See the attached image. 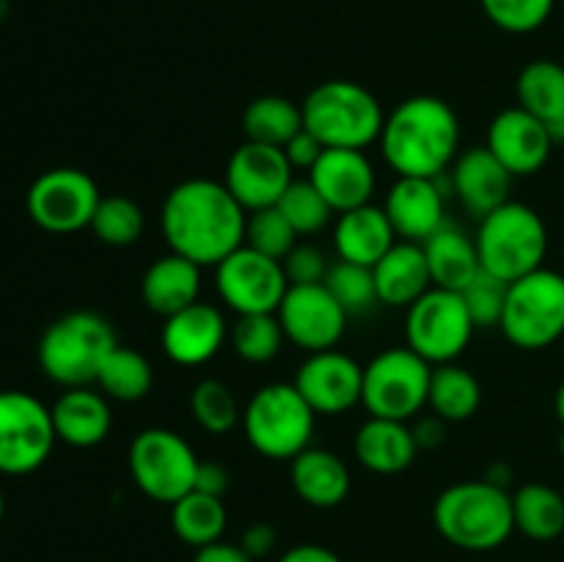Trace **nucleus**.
I'll list each match as a JSON object with an SVG mask.
<instances>
[{
	"label": "nucleus",
	"mask_w": 564,
	"mask_h": 562,
	"mask_svg": "<svg viewBox=\"0 0 564 562\" xmlns=\"http://www.w3.org/2000/svg\"><path fill=\"white\" fill-rule=\"evenodd\" d=\"M248 213L224 182L185 180L169 191L160 207V231L169 251L198 268H218L246 242Z\"/></svg>",
	"instance_id": "f257e3e1"
},
{
	"label": "nucleus",
	"mask_w": 564,
	"mask_h": 562,
	"mask_svg": "<svg viewBox=\"0 0 564 562\" xmlns=\"http://www.w3.org/2000/svg\"><path fill=\"white\" fill-rule=\"evenodd\" d=\"M380 154L397 176H446L460 154V119L446 99L416 94L386 114Z\"/></svg>",
	"instance_id": "f03ea898"
},
{
	"label": "nucleus",
	"mask_w": 564,
	"mask_h": 562,
	"mask_svg": "<svg viewBox=\"0 0 564 562\" xmlns=\"http://www.w3.org/2000/svg\"><path fill=\"white\" fill-rule=\"evenodd\" d=\"M433 523L446 543L463 551H494L516 532L512 494L488 479L455 483L433 505Z\"/></svg>",
	"instance_id": "7ed1b4c3"
},
{
	"label": "nucleus",
	"mask_w": 564,
	"mask_h": 562,
	"mask_svg": "<svg viewBox=\"0 0 564 562\" xmlns=\"http://www.w3.org/2000/svg\"><path fill=\"white\" fill-rule=\"evenodd\" d=\"M303 127L325 149H367L383 132L386 110L367 86L356 80H325L303 97Z\"/></svg>",
	"instance_id": "20e7f679"
},
{
	"label": "nucleus",
	"mask_w": 564,
	"mask_h": 562,
	"mask_svg": "<svg viewBox=\"0 0 564 562\" xmlns=\"http://www.w3.org/2000/svg\"><path fill=\"white\" fill-rule=\"evenodd\" d=\"M119 345L110 320L97 312H69L53 320L39 339V367L64 389L97 383L105 358Z\"/></svg>",
	"instance_id": "39448f33"
},
{
	"label": "nucleus",
	"mask_w": 564,
	"mask_h": 562,
	"mask_svg": "<svg viewBox=\"0 0 564 562\" xmlns=\"http://www.w3.org/2000/svg\"><path fill=\"white\" fill-rule=\"evenodd\" d=\"M477 251L482 270L496 279L512 281L545 268L549 253V226L543 215L523 202H507L490 215H485L477 226Z\"/></svg>",
	"instance_id": "423d86ee"
},
{
	"label": "nucleus",
	"mask_w": 564,
	"mask_h": 562,
	"mask_svg": "<svg viewBox=\"0 0 564 562\" xmlns=\"http://www.w3.org/2000/svg\"><path fill=\"white\" fill-rule=\"evenodd\" d=\"M317 413L295 383H264L242 408V433L253 452L270 461H292L312 446Z\"/></svg>",
	"instance_id": "0eeeda50"
},
{
	"label": "nucleus",
	"mask_w": 564,
	"mask_h": 562,
	"mask_svg": "<svg viewBox=\"0 0 564 562\" xmlns=\"http://www.w3.org/2000/svg\"><path fill=\"white\" fill-rule=\"evenodd\" d=\"M501 334L518 350H545L564 336V275L540 268L507 290Z\"/></svg>",
	"instance_id": "6e6552de"
},
{
	"label": "nucleus",
	"mask_w": 564,
	"mask_h": 562,
	"mask_svg": "<svg viewBox=\"0 0 564 562\" xmlns=\"http://www.w3.org/2000/svg\"><path fill=\"white\" fill-rule=\"evenodd\" d=\"M433 364L411 347H386L364 367L361 406L369 417L411 422L427 408Z\"/></svg>",
	"instance_id": "1a4fd4ad"
},
{
	"label": "nucleus",
	"mask_w": 564,
	"mask_h": 562,
	"mask_svg": "<svg viewBox=\"0 0 564 562\" xmlns=\"http://www.w3.org/2000/svg\"><path fill=\"white\" fill-rule=\"evenodd\" d=\"M198 455L180 433L169 428H147L127 450L132 483L147 499L174 505L196 485Z\"/></svg>",
	"instance_id": "9d476101"
},
{
	"label": "nucleus",
	"mask_w": 564,
	"mask_h": 562,
	"mask_svg": "<svg viewBox=\"0 0 564 562\" xmlns=\"http://www.w3.org/2000/svg\"><path fill=\"white\" fill-rule=\"evenodd\" d=\"M477 331L460 292L430 287L405 309V345L433 367L452 364L466 353Z\"/></svg>",
	"instance_id": "9b49d317"
},
{
	"label": "nucleus",
	"mask_w": 564,
	"mask_h": 562,
	"mask_svg": "<svg viewBox=\"0 0 564 562\" xmlns=\"http://www.w3.org/2000/svg\"><path fill=\"white\" fill-rule=\"evenodd\" d=\"M58 441L53 411L20 389L0 391V474L22 477L47 463Z\"/></svg>",
	"instance_id": "f8f14e48"
},
{
	"label": "nucleus",
	"mask_w": 564,
	"mask_h": 562,
	"mask_svg": "<svg viewBox=\"0 0 564 562\" xmlns=\"http://www.w3.org/2000/svg\"><path fill=\"white\" fill-rule=\"evenodd\" d=\"M99 198L102 193L88 171L58 165L33 180V185L28 187L25 207L39 229L50 235H75L91 226Z\"/></svg>",
	"instance_id": "ddd939ff"
},
{
	"label": "nucleus",
	"mask_w": 564,
	"mask_h": 562,
	"mask_svg": "<svg viewBox=\"0 0 564 562\" xmlns=\"http://www.w3.org/2000/svg\"><path fill=\"white\" fill-rule=\"evenodd\" d=\"M215 287L220 301L240 317V314L279 312L290 281L279 259L242 242L215 268Z\"/></svg>",
	"instance_id": "4468645a"
},
{
	"label": "nucleus",
	"mask_w": 564,
	"mask_h": 562,
	"mask_svg": "<svg viewBox=\"0 0 564 562\" xmlns=\"http://www.w3.org/2000/svg\"><path fill=\"white\" fill-rule=\"evenodd\" d=\"M275 314H279L286 342L301 347L303 353L334 350L350 320V314L339 306L325 284L290 287Z\"/></svg>",
	"instance_id": "2eb2a0df"
},
{
	"label": "nucleus",
	"mask_w": 564,
	"mask_h": 562,
	"mask_svg": "<svg viewBox=\"0 0 564 562\" xmlns=\"http://www.w3.org/2000/svg\"><path fill=\"white\" fill-rule=\"evenodd\" d=\"M292 180H295V169L286 160L284 149L257 141L240 143L231 152L224 174V185L246 213L275 207Z\"/></svg>",
	"instance_id": "dca6fc26"
},
{
	"label": "nucleus",
	"mask_w": 564,
	"mask_h": 562,
	"mask_svg": "<svg viewBox=\"0 0 564 562\" xmlns=\"http://www.w3.org/2000/svg\"><path fill=\"white\" fill-rule=\"evenodd\" d=\"M295 389L317 417H339L361 406L364 367L341 350L308 353L295 372Z\"/></svg>",
	"instance_id": "f3484780"
},
{
	"label": "nucleus",
	"mask_w": 564,
	"mask_h": 562,
	"mask_svg": "<svg viewBox=\"0 0 564 562\" xmlns=\"http://www.w3.org/2000/svg\"><path fill=\"white\" fill-rule=\"evenodd\" d=\"M554 130L516 105L494 116L485 147L518 180V176H534L543 171L554 152Z\"/></svg>",
	"instance_id": "a211bd4d"
},
{
	"label": "nucleus",
	"mask_w": 564,
	"mask_h": 562,
	"mask_svg": "<svg viewBox=\"0 0 564 562\" xmlns=\"http://www.w3.org/2000/svg\"><path fill=\"white\" fill-rule=\"evenodd\" d=\"M229 342V323L213 303L196 301L182 312L163 320L160 347L165 358L180 367H202L213 361L220 347Z\"/></svg>",
	"instance_id": "6ab92c4d"
},
{
	"label": "nucleus",
	"mask_w": 564,
	"mask_h": 562,
	"mask_svg": "<svg viewBox=\"0 0 564 562\" xmlns=\"http://www.w3.org/2000/svg\"><path fill=\"white\" fill-rule=\"evenodd\" d=\"M383 209L397 240L424 242L446 224V193L438 180L424 176H397L383 198Z\"/></svg>",
	"instance_id": "aec40b11"
},
{
	"label": "nucleus",
	"mask_w": 564,
	"mask_h": 562,
	"mask_svg": "<svg viewBox=\"0 0 564 562\" xmlns=\"http://www.w3.org/2000/svg\"><path fill=\"white\" fill-rule=\"evenodd\" d=\"M446 174H449V187L457 196V202H460V207L477 224L485 215H490L501 204L510 202L512 180H516L494 158L488 147H471L460 152Z\"/></svg>",
	"instance_id": "412c9836"
},
{
	"label": "nucleus",
	"mask_w": 564,
	"mask_h": 562,
	"mask_svg": "<svg viewBox=\"0 0 564 562\" xmlns=\"http://www.w3.org/2000/svg\"><path fill=\"white\" fill-rule=\"evenodd\" d=\"M308 180L336 215L372 204L378 176L361 149H325L319 163L308 171Z\"/></svg>",
	"instance_id": "4be33fe9"
},
{
	"label": "nucleus",
	"mask_w": 564,
	"mask_h": 562,
	"mask_svg": "<svg viewBox=\"0 0 564 562\" xmlns=\"http://www.w3.org/2000/svg\"><path fill=\"white\" fill-rule=\"evenodd\" d=\"M53 428L58 441L75 446V450H91L102 444L113 428V411L102 391H94L91 386H77L66 389L53 402Z\"/></svg>",
	"instance_id": "5701e85b"
},
{
	"label": "nucleus",
	"mask_w": 564,
	"mask_h": 562,
	"mask_svg": "<svg viewBox=\"0 0 564 562\" xmlns=\"http://www.w3.org/2000/svg\"><path fill=\"white\" fill-rule=\"evenodd\" d=\"M380 306L408 309L433 287L422 242L397 240L372 268Z\"/></svg>",
	"instance_id": "b1692460"
},
{
	"label": "nucleus",
	"mask_w": 564,
	"mask_h": 562,
	"mask_svg": "<svg viewBox=\"0 0 564 562\" xmlns=\"http://www.w3.org/2000/svg\"><path fill=\"white\" fill-rule=\"evenodd\" d=\"M290 483L297 499L317 510L339 507L350 494V468L336 452L308 446L290 461Z\"/></svg>",
	"instance_id": "393cba45"
},
{
	"label": "nucleus",
	"mask_w": 564,
	"mask_h": 562,
	"mask_svg": "<svg viewBox=\"0 0 564 562\" xmlns=\"http://www.w3.org/2000/svg\"><path fill=\"white\" fill-rule=\"evenodd\" d=\"M397 242L383 204H364L336 215L334 248L341 262L375 268L386 251Z\"/></svg>",
	"instance_id": "a878e982"
},
{
	"label": "nucleus",
	"mask_w": 564,
	"mask_h": 562,
	"mask_svg": "<svg viewBox=\"0 0 564 562\" xmlns=\"http://www.w3.org/2000/svg\"><path fill=\"white\" fill-rule=\"evenodd\" d=\"M198 292H202V268L174 251L154 259L141 279L143 306L163 320L196 303Z\"/></svg>",
	"instance_id": "bb28decb"
},
{
	"label": "nucleus",
	"mask_w": 564,
	"mask_h": 562,
	"mask_svg": "<svg viewBox=\"0 0 564 562\" xmlns=\"http://www.w3.org/2000/svg\"><path fill=\"white\" fill-rule=\"evenodd\" d=\"M352 450L367 472L383 474V477L411 468L419 455L411 424L383 417H369L358 428Z\"/></svg>",
	"instance_id": "cd10ccee"
},
{
	"label": "nucleus",
	"mask_w": 564,
	"mask_h": 562,
	"mask_svg": "<svg viewBox=\"0 0 564 562\" xmlns=\"http://www.w3.org/2000/svg\"><path fill=\"white\" fill-rule=\"evenodd\" d=\"M422 248L430 264V275H433V287H441V290L460 292L482 270L477 240L452 220L433 231L422 242Z\"/></svg>",
	"instance_id": "c85d7f7f"
},
{
	"label": "nucleus",
	"mask_w": 564,
	"mask_h": 562,
	"mask_svg": "<svg viewBox=\"0 0 564 562\" xmlns=\"http://www.w3.org/2000/svg\"><path fill=\"white\" fill-rule=\"evenodd\" d=\"M518 108L543 121L560 138L564 127V64L538 58L518 72L516 80Z\"/></svg>",
	"instance_id": "c756f323"
},
{
	"label": "nucleus",
	"mask_w": 564,
	"mask_h": 562,
	"mask_svg": "<svg viewBox=\"0 0 564 562\" xmlns=\"http://www.w3.org/2000/svg\"><path fill=\"white\" fill-rule=\"evenodd\" d=\"M427 406L444 422H468L482 406V383L457 361L433 367Z\"/></svg>",
	"instance_id": "7c9ffc66"
},
{
	"label": "nucleus",
	"mask_w": 564,
	"mask_h": 562,
	"mask_svg": "<svg viewBox=\"0 0 564 562\" xmlns=\"http://www.w3.org/2000/svg\"><path fill=\"white\" fill-rule=\"evenodd\" d=\"M516 529L529 540L549 543L564 532V496L545 483H527L512 494Z\"/></svg>",
	"instance_id": "2f4dec72"
},
{
	"label": "nucleus",
	"mask_w": 564,
	"mask_h": 562,
	"mask_svg": "<svg viewBox=\"0 0 564 562\" xmlns=\"http://www.w3.org/2000/svg\"><path fill=\"white\" fill-rule=\"evenodd\" d=\"M301 130L303 110L290 97L264 94V97L251 99L246 105V110H242V132H246V141L284 149L290 143V138H295Z\"/></svg>",
	"instance_id": "473e14b6"
},
{
	"label": "nucleus",
	"mask_w": 564,
	"mask_h": 562,
	"mask_svg": "<svg viewBox=\"0 0 564 562\" xmlns=\"http://www.w3.org/2000/svg\"><path fill=\"white\" fill-rule=\"evenodd\" d=\"M226 523H229V512L218 496L191 490L171 505V527H174L176 538L193 549L224 540Z\"/></svg>",
	"instance_id": "72a5a7b5"
},
{
	"label": "nucleus",
	"mask_w": 564,
	"mask_h": 562,
	"mask_svg": "<svg viewBox=\"0 0 564 562\" xmlns=\"http://www.w3.org/2000/svg\"><path fill=\"white\" fill-rule=\"evenodd\" d=\"M97 386L108 400L138 402L152 391L154 372L147 356L132 347L116 345L97 375Z\"/></svg>",
	"instance_id": "f704fd0d"
},
{
	"label": "nucleus",
	"mask_w": 564,
	"mask_h": 562,
	"mask_svg": "<svg viewBox=\"0 0 564 562\" xmlns=\"http://www.w3.org/2000/svg\"><path fill=\"white\" fill-rule=\"evenodd\" d=\"M191 417L209 435H226L242 422V411L235 391L218 378H204L193 386Z\"/></svg>",
	"instance_id": "c9c22d12"
},
{
	"label": "nucleus",
	"mask_w": 564,
	"mask_h": 562,
	"mask_svg": "<svg viewBox=\"0 0 564 562\" xmlns=\"http://www.w3.org/2000/svg\"><path fill=\"white\" fill-rule=\"evenodd\" d=\"M231 350L246 364H270L284 347L286 336L279 314H240L229 328Z\"/></svg>",
	"instance_id": "e433bc0d"
},
{
	"label": "nucleus",
	"mask_w": 564,
	"mask_h": 562,
	"mask_svg": "<svg viewBox=\"0 0 564 562\" xmlns=\"http://www.w3.org/2000/svg\"><path fill=\"white\" fill-rule=\"evenodd\" d=\"M88 229L97 235L99 242L113 248L135 246L147 229V215L141 204L132 202L130 196H102L99 207L94 213Z\"/></svg>",
	"instance_id": "4c0bfd02"
},
{
	"label": "nucleus",
	"mask_w": 564,
	"mask_h": 562,
	"mask_svg": "<svg viewBox=\"0 0 564 562\" xmlns=\"http://www.w3.org/2000/svg\"><path fill=\"white\" fill-rule=\"evenodd\" d=\"M325 287H328L330 295L339 301V306L345 309L350 317L372 312V309L380 303L372 268H367V264H352V262H341L339 259V262L330 264Z\"/></svg>",
	"instance_id": "58836bf2"
},
{
	"label": "nucleus",
	"mask_w": 564,
	"mask_h": 562,
	"mask_svg": "<svg viewBox=\"0 0 564 562\" xmlns=\"http://www.w3.org/2000/svg\"><path fill=\"white\" fill-rule=\"evenodd\" d=\"M275 207L281 209L286 220L292 224V229L297 231V237H312L317 231H323L325 226L334 218V209L328 207L323 196H319L317 187L312 185V180H292V185L286 187L284 196L279 198Z\"/></svg>",
	"instance_id": "ea45409f"
},
{
	"label": "nucleus",
	"mask_w": 564,
	"mask_h": 562,
	"mask_svg": "<svg viewBox=\"0 0 564 562\" xmlns=\"http://www.w3.org/2000/svg\"><path fill=\"white\" fill-rule=\"evenodd\" d=\"M246 246L284 262L286 253L297 246V231L292 229V224L281 215L279 207H264L257 213H248Z\"/></svg>",
	"instance_id": "a19ab883"
},
{
	"label": "nucleus",
	"mask_w": 564,
	"mask_h": 562,
	"mask_svg": "<svg viewBox=\"0 0 564 562\" xmlns=\"http://www.w3.org/2000/svg\"><path fill=\"white\" fill-rule=\"evenodd\" d=\"M485 17L507 33H534L551 20L556 0H479Z\"/></svg>",
	"instance_id": "79ce46f5"
},
{
	"label": "nucleus",
	"mask_w": 564,
	"mask_h": 562,
	"mask_svg": "<svg viewBox=\"0 0 564 562\" xmlns=\"http://www.w3.org/2000/svg\"><path fill=\"white\" fill-rule=\"evenodd\" d=\"M507 290L510 284L496 279L488 270H479L471 281L460 290L463 301H466L468 314H471L477 328H499L501 314H505Z\"/></svg>",
	"instance_id": "37998d69"
},
{
	"label": "nucleus",
	"mask_w": 564,
	"mask_h": 562,
	"mask_svg": "<svg viewBox=\"0 0 564 562\" xmlns=\"http://www.w3.org/2000/svg\"><path fill=\"white\" fill-rule=\"evenodd\" d=\"M284 273L290 287H306V284H325L328 279V257L319 251L312 242H297L290 253L284 257Z\"/></svg>",
	"instance_id": "c03bdc74"
},
{
	"label": "nucleus",
	"mask_w": 564,
	"mask_h": 562,
	"mask_svg": "<svg viewBox=\"0 0 564 562\" xmlns=\"http://www.w3.org/2000/svg\"><path fill=\"white\" fill-rule=\"evenodd\" d=\"M284 154H286V160H290L292 169L306 171L308 174V171L319 163V158L325 154V143L319 141L314 132H308L306 127H303L295 138H290V143L284 147Z\"/></svg>",
	"instance_id": "a18cd8bd"
},
{
	"label": "nucleus",
	"mask_w": 564,
	"mask_h": 562,
	"mask_svg": "<svg viewBox=\"0 0 564 562\" xmlns=\"http://www.w3.org/2000/svg\"><path fill=\"white\" fill-rule=\"evenodd\" d=\"M240 545L246 549L248 556L262 560V556L273 554L275 551V545H279V532H275L273 523L253 521L251 527H246V532H242Z\"/></svg>",
	"instance_id": "49530a36"
},
{
	"label": "nucleus",
	"mask_w": 564,
	"mask_h": 562,
	"mask_svg": "<svg viewBox=\"0 0 564 562\" xmlns=\"http://www.w3.org/2000/svg\"><path fill=\"white\" fill-rule=\"evenodd\" d=\"M229 483H231V477H229V472H226V466H220V463H215V461H202L198 463L196 485H193V490H202V494L224 499L226 490H229Z\"/></svg>",
	"instance_id": "de8ad7c7"
},
{
	"label": "nucleus",
	"mask_w": 564,
	"mask_h": 562,
	"mask_svg": "<svg viewBox=\"0 0 564 562\" xmlns=\"http://www.w3.org/2000/svg\"><path fill=\"white\" fill-rule=\"evenodd\" d=\"M446 424L441 417L430 413V417H419L416 424H411L413 441H416L419 450H438L446 441Z\"/></svg>",
	"instance_id": "09e8293b"
},
{
	"label": "nucleus",
	"mask_w": 564,
	"mask_h": 562,
	"mask_svg": "<svg viewBox=\"0 0 564 562\" xmlns=\"http://www.w3.org/2000/svg\"><path fill=\"white\" fill-rule=\"evenodd\" d=\"M193 562H257L253 556L246 554L240 543H226V540H215V543L196 549Z\"/></svg>",
	"instance_id": "8fccbe9b"
},
{
	"label": "nucleus",
	"mask_w": 564,
	"mask_h": 562,
	"mask_svg": "<svg viewBox=\"0 0 564 562\" xmlns=\"http://www.w3.org/2000/svg\"><path fill=\"white\" fill-rule=\"evenodd\" d=\"M279 562H341V556L336 551H330L328 545L319 543H301L286 549L279 556Z\"/></svg>",
	"instance_id": "3c124183"
},
{
	"label": "nucleus",
	"mask_w": 564,
	"mask_h": 562,
	"mask_svg": "<svg viewBox=\"0 0 564 562\" xmlns=\"http://www.w3.org/2000/svg\"><path fill=\"white\" fill-rule=\"evenodd\" d=\"M482 479L499 485V488H510V485H512V468L505 466V463H494V466L488 468V474H485Z\"/></svg>",
	"instance_id": "603ef678"
},
{
	"label": "nucleus",
	"mask_w": 564,
	"mask_h": 562,
	"mask_svg": "<svg viewBox=\"0 0 564 562\" xmlns=\"http://www.w3.org/2000/svg\"><path fill=\"white\" fill-rule=\"evenodd\" d=\"M554 411H556V419H560V424H562V430H564V380L560 383V389H556Z\"/></svg>",
	"instance_id": "864d4df0"
},
{
	"label": "nucleus",
	"mask_w": 564,
	"mask_h": 562,
	"mask_svg": "<svg viewBox=\"0 0 564 562\" xmlns=\"http://www.w3.org/2000/svg\"><path fill=\"white\" fill-rule=\"evenodd\" d=\"M3 512H6V499H3V490H0V521H3Z\"/></svg>",
	"instance_id": "5fc2aeb1"
},
{
	"label": "nucleus",
	"mask_w": 564,
	"mask_h": 562,
	"mask_svg": "<svg viewBox=\"0 0 564 562\" xmlns=\"http://www.w3.org/2000/svg\"><path fill=\"white\" fill-rule=\"evenodd\" d=\"M560 452H562V457H564V430H562V435H560Z\"/></svg>",
	"instance_id": "6e6d98bb"
},
{
	"label": "nucleus",
	"mask_w": 564,
	"mask_h": 562,
	"mask_svg": "<svg viewBox=\"0 0 564 562\" xmlns=\"http://www.w3.org/2000/svg\"><path fill=\"white\" fill-rule=\"evenodd\" d=\"M556 141H560L562 147H564V127H562V132H560V138H556Z\"/></svg>",
	"instance_id": "4d7b16f0"
},
{
	"label": "nucleus",
	"mask_w": 564,
	"mask_h": 562,
	"mask_svg": "<svg viewBox=\"0 0 564 562\" xmlns=\"http://www.w3.org/2000/svg\"><path fill=\"white\" fill-rule=\"evenodd\" d=\"M562 339H564V336H562Z\"/></svg>",
	"instance_id": "13d9d810"
}]
</instances>
